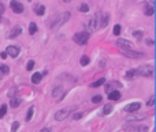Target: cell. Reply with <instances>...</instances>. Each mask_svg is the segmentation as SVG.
<instances>
[{
    "mask_svg": "<svg viewBox=\"0 0 156 132\" xmlns=\"http://www.w3.org/2000/svg\"><path fill=\"white\" fill-rule=\"evenodd\" d=\"M70 18H71V14L69 12V11L61 12V14L58 15L56 18H55V19L52 21V23H51V29L56 30V29H59L62 25H64V23H66V22H67Z\"/></svg>",
    "mask_w": 156,
    "mask_h": 132,
    "instance_id": "cell-1",
    "label": "cell"
},
{
    "mask_svg": "<svg viewBox=\"0 0 156 132\" xmlns=\"http://www.w3.org/2000/svg\"><path fill=\"white\" fill-rule=\"evenodd\" d=\"M100 19H101V12H97V14L90 18L88 22H86V29L89 32L88 33H92V32H96L100 29Z\"/></svg>",
    "mask_w": 156,
    "mask_h": 132,
    "instance_id": "cell-2",
    "label": "cell"
},
{
    "mask_svg": "<svg viewBox=\"0 0 156 132\" xmlns=\"http://www.w3.org/2000/svg\"><path fill=\"white\" fill-rule=\"evenodd\" d=\"M89 38H90V33L81 32V33H75L74 37H73V41L75 44H78V45H85L89 41Z\"/></svg>",
    "mask_w": 156,
    "mask_h": 132,
    "instance_id": "cell-3",
    "label": "cell"
},
{
    "mask_svg": "<svg viewBox=\"0 0 156 132\" xmlns=\"http://www.w3.org/2000/svg\"><path fill=\"white\" fill-rule=\"evenodd\" d=\"M74 109H75V106H70V108H64L62 110H58V113L55 114V120L56 121H63L64 118L69 117V114L74 110Z\"/></svg>",
    "mask_w": 156,
    "mask_h": 132,
    "instance_id": "cell-4",
    "label": "cell"
},
{
    "mask_svg": "<svg viewBox=\"0 0 156 132\" xmlns=\"http://www.w3.org/2000/svg\"><path fill=\"white\" fill-rule=\"evenodd\" d=\"M123 129L126 132H148L147 125H137V124H128L123 127Z\"/></svg>",
    "mask_w": 156,
    "mask_h": 132,
    "instance_id": "cell-5",
    "label": "cell"
},
{
    "mask_svg": "<svg viewBox=\"0 0 156 132\" xmlns=\"http://www.w3.org/2000/svg\"><path fill=\"white\" fill-rule=\"evenodd\" d=\"M137 74L141 76H145V78H152L153 76V67L152 65H141V67L137 70Z\"/></svg>",
    "mask_w": 156,
    "mask_h": 132,
    "instance_id": "cell-6",
    "label": "cell"
},
{
    "mask_svg": "<svg viewBox=\"0 0 156 132\" xmlns=\"http://www.w3.org/2000/svg\"><path fill=\"white\" fill-rule=\"evenodd\" d=\"M10 7L14 11L15 14H22L23 12V4L19 3L18 0H11L10 1Z\"/></svg>",
    "mask_w": 156,
    "mask_h": 132,
    "instance_id": "cell-7",
    "label": "cell"
},
{
    "mask_svg": "<svg viewBox=\"0 0 156 132\" xmlns=\"http://www.w3.org/2000/svg\"><path fill=\"white\" fill-rule=\"evenodd\" d=\"M117 45L121 48L122 50H131V49H133V44H131L129 39H122V38H119V39L117 41Z\"/></svg>",
    "mask_w": 156,
    "mask_h": 132,
    "instance_id": "cell-8",
    "label": "cell"
},
{
    "mask_svg": "<svg viewBox=\"0 0 156 132\" xmlns=\"http://www.w3.org/2000/svg\"><path fill=\"white\" fill-rule=\"evenodd\" d=\"M52 97L53 98H58V101H62L64 97V90L62 86H58V87H55L52 91Z\"/></svg>",
    "mask_w": 156,
    "mask_h": 132,
    "instance_id": "cell-9",
    "label": "cell"
},
{
    "mask_svg": "<svg viewBox=\"0 0 156 132\" xmlns=\"http://www.w3.org/2000/svg\"><path fill=\"white\" fill-rule=\"evenodd\" d=\"M140 108H141V104H140V102H131V104H129V105H126V106H125L123 110L128 112V113H133V112L139 110Z\"/></svg>",
    "mask_w": 156,
    "mask_h": 132,
    "instance_id": "cell-10",
    "label": "cell"
},
{
    "mask_svg": "<svg viewBox=\"0 0 156 132\" xmlns=\"http://www.w3.org/2000/svg\"><path fill=\"white\" fill-rule=\"evenodd\" d=\"M125 56H128L129 59H140V57L144 56V53L141 52H136V50H122Z\"/></svg>",
    "mask_w": 156,
    "mask_h": 132,
    "instance_id": "cell-11",
    "label": "cell"
},
{
    "mask_svg": "<svg viewBox=\"0 0 156 132\" xmlns=\"http://www.w3.org/2000/svg\"><path fill=\"white\" fill-rule=\"evenodd\" d=\"M6 53H7V56H12V57H17L18 55H19V48L18 47H8L7 50H6Z\"/></svg>",
    "mask_w": 156,
    "mask_h": 132,
    "instance_id": "cell-12",
    "label": "cell"
},
{
    "mask_svg": "<svg viewBox=\"0 0 156 132\" xmlns=\"http://www.w3.org/2000/svg\"><path fill=\"white\" fill-rule=\"evenodd\" d=\"M21 33H22V29L19 27V26H15V27L10 32V34H8V38H17Z\"/></svg>",
    "mask_w": 156,
    "mask_h": 132,
    "instance_id": "cell-13",
    "label": "cell"
},
{
    "mask_svg": "<svg viewBox=\"0 0 156 132\" xmlns=\"http://www.w3.org/2000/svg\"><path fill=\"white\" fill-rule=\"evenodd\" d=\"M108 98L112 101H119L121 100V93H119L118 90H112V91L108 93Z\"/></svg>",
    "mask_w": 156,
    "mask_h": 132,
    "instance_id": "cell-14",
    "label": "cell"
},
{
    "mask_svg": "<svg viewBox=\"0 0 156 132\" xmlns=\"http://www.w3.org/2000/svg\"><path fill=\"white\" fill-rule=\"evenodd\" d=\"M108 21H110V15L108 14H101V19H100V27H107L108 25Z\"/></svg>",
    "mask_w": 156,
    "mask_h": 132,
    "instance_id": "cell-15",
    "label": "cell"
},
{
    "mask_svg": "<svg viewBox=\"0 0 156 132\" xmlns=\"http://www.w3.org/2000/svg\"><path fill=\"white\" fill-rule=\"evenodd\" d=\"M34 12L39 15V16H43L44 12H45V7H44L43 4H37L34 7Z\"/></svg>",
    "mask_w": 156,
    "mask_h": 132,
    "instance_id": "cell-16",
    "label": "cell"
},
{
    "mask_svg": "<svg viewBox=\"0 0 156 132\" xmlns=\"http://www.w3.org/2000/svg\"><path fill=\"white\" fill-rule=\"evenodd\" d=\"M41 78H43V75H41L40 72H36V74H33V76H32V82L34 83V85H39V83L41 82Z\"/></svg>",
    "mask_w": 156,
    "mask_h": 132,
    "instance_id": "cell-17",
    "label": "cell"
},
{
    "mask_svg": "<svg viewBox=\"0 0 156 132\" xmlns=\"http://www.w3.org/2000/svg\"><path fill=\"white\" fill-rule=\"evenodd\" d=\"M137 75H139V74H137V70H134V68H133V70H129V71L126 72V78L128 79H133Z\"/></svg>",
    "mask_w": 156,
    "mask_h": 132,
    "instance_id": "cell-18",
    "label": "cell"
},
{
    "mask_svg": "<svg viewBox=\"0 0 156 132\" xmlns=\"http://www.w3.org/2000/svg\"><path fill=\"white\" fill-rule=\"evenodd\" d=\"M21 102H22L21 98H11V100H10V105H11L12 108L19 106V105H21Z\"/></svg>",
    "mask_w": 156,
    "mask_h": 132,
    "instance_id": "cell-19",
    "label": "cell"
},
{
    "mask_svg": "<svg viewBox=\"0 0 156 132\" xmlns=\"http://www.w3.org/2000/svg\"><path fill=\"white\" fill-rule=\"evenodd\" d=\"M153 12H155V8L151 7V6H145V10H144V14L148 15V16H152Z\"/></svg>",
    "mask_w": 156,
    "mask_h": 132,
    "instance_id": "cell-20",
    "label": "cell"
},
{
    "mask_svg": "<svg viewBox=\"0 0 156 132\" xmlns=\"http://www.w3.org/2000/svg\"><path fill=\"white\" fill-rule=\"evenodd\" d=\"M0 72H1V75H7L8 72H10V68H8V65L0 64Z\"/></svg>",
    "mask_w": 156,
    "mask_h": 132,
    "instance_id": "cell-21",
    "label": "cell"
},
{
    "mask_svg": "<svg viewBox=\"0 0 156 132\" xmlns=\"http://www.w3.org/2000/svg\"><path fill=\"white\" fill-rule=\"evenodd\" d=\"M115 86H118V87H121V85H119L118 82H111V83H108V85L106 86V90L108 91V93H110V91L114 89V87H115Z\"/></svg>",
    "mask_w": 156,
    "mask_h": 132,
    "instance_id": "cell-22",
    "label": "cell"
},
{
    "mask_svg": "<svg viewBox=\"0 0 156 132\" xmlns=\"http://www.w3.org/2000/svg\"><path fill=\"white\" fill-rule=\"evenodd\" d=\"M36 32H37V25H36L34 22H32V23L29 25V33L33 36V34H36Z\"/></svg>",
    "mask_w": 156,
    "mask_h": 132,
    "instance_id": "cell-23",
    "label": "cell"
},
{
    "mask_svg": "<svg viewBox=\"0 0 156 132\" xmlns=\"http://www.w3.org/2000/svg\"><path fill=\"white\" fill-rule=\"evenodd\" d=\"M6 113H7V105H1L0 106V118H3L4 116H6Z\"/></svg>",
    "mask_w": 156,
    "mask_h": 132,
    "instance_id": "cell-24",
    "label": "cell"
},
{
    "mask_svg": "<svg viewBox=\"0 0 156 132\" xmlns=\"http://www.w3.org/2000/svg\"><path fill=\"white\" fill-rule=\"evenodd\" d=\"M111 112H112V105L111 104L106 105V106L103 108V114H110Z\"/></svg>",
    "mask_w": 156,
    "mask_h": 132,
    "instance_id": "cell-25",
    "label": "cell"
},
{
    "mask_svg": "<svg viewBox=\"0 0 156 132\" xmlns=\"http://www.w3.org/2000/svg\"><path fill=\"white\" fill-rule=\"evenodd\" d=\"M104 83H106V79H104V78H100L99 80H96V82H93V83H92V86H93V87H99V86L104 85Z\"/></svg>",
    "mask_w": 156,
    "mask_h": 132,
    "instance_id": "cell-26",
    "label": "cell"
},
{
    "mask_svg": "<svg viewBox=\"0 0 156 132\" xmlns=\"http://www.w3.org/2000/svg\"><path fill=\"white\" fill-rule=\"evenodd\" d=\"M89 63H90V59H89L88 56H82L81 57V65H84V67H85V65H88Z\"/></svg>",
    "mask_w": 156,
    "mask_h": 132,
    "instance_id": "cell-27",
    "label": "cell"
},
{
    "mask_svg": "<svg viewBox=\"0 0 156 132\" xmlns=\"http://www.w3.org/2000/svg\"><path fill=\"white\" fill-rule=\"evenodd\" d=\"M78 10L81 11V12H88V11H89V6L86 3H82L81 6L78 7Z\"/></svg>",
    "mask_w": 156,
    "mask_h": 132,
    "instance_id": "cell-28",
    "label": "cell"
},
{
    "mask_svg": "<svg viewBox=\"0 0 156 132\" xmlns=\"http://www.w3.org/2000/svg\"><path fill=\"white\" fill-rule=\"evenodd\" d=\"M33 112H34V108H29V110H28V116H26V121H30L32 120V116H33Z\"/></svg>",
    "mask_w": 156,
    "mask_h": 132,
    "instance_id": "cell-29",
    "label": "cell"
},
{
    "mask_svg": "<svg viewBox=\"0 0 156 132\" xmlns=\"http://www.w3.org/2000/svg\"><path fill=\"white\" fill-rule=\"evenodd\" d=\"M121 25H115L114 26V36H119L121 34Z\"/></svg>",
    "mask_w": 156,
    "mask_h": 132,
    "instance_id": "cell-30",
    "label": "cell"
},
{
    "mask_svg": "<svg viewBox=\"0 0 156 132\" xmlns=\"http://www.w3.org/2000/svg\"><path fill=\"white\" fill-rule=\"evenodd\" d=\"M33 68H34V61H33V60H29L28 64H26V70H28V71H32Z\"/></svg>",
    "mask_w": 156,
    "mask_h": 132,
    "instance_id": "cell-31",
    "label": "cell"
},
{
    "mask_svg": "<svg viewBox=\"0 0 156 132\" xmlns=\"http://www.w3.org/2000/svg\"><path fill=\"white\" fill-rule=\"evenodd\" d=\"M101 100H103V97H101V95H95L92 101L95 102V104H99V102H101Z\"/></svg>",
    "mask_w": 156,
    "mask_h": 132,
    "instance_id": "cell-32",
    "label": "cell"
},
{
    "mask_svg": "<svg viewBox=\"0 0 156 132\" xmlns=\"http://www.w3.org/2000/svg\"><path fill=\"white\" fill-rule=\"evenodd\" d=\"M18 128H19V123L15 121L14 124H12V127H11V132H17Z\"/></svg>",
    "mask_w": 156,
    "mask_h": 132,
    "instance_id": "cell-33",
    "label": "cell"
},
{
    "mask_svg": "<svg viewBox=\"0 0 156 132\" xmlns=\"http://www.w3.org/2000/svg\"><path fill=\"white\" fill-rule=\"evenodd\" d=\"M133 36H134L137 39H141V38H142V32L137 30V32H134V33H133Z\"/></svg>",
    "mask_w": 156,
    "mask_h": 132,
    "instance_id": "cell-34",
    "label": "cell"
},
{
    "mask_svg": "<svg viewBox=\"0 0 156 132\" xmlns=\"http://www.w3.org/2000/svg\"><path fill=\"white\" fill-rule=\"evenodd\" d=\"M153 104H155V98H153V97H151V98H149V101H148V106H153Z\"/></svg>",
    "mask_w": 156,
    "mask_h": 132,
    "instance_id": "cell-35",
    "label": "cell"
},
{
    "mask_svg": "<svg viewBox=\"0 0 156 132\" xmlns=\"http://www.w3.org/2000/svg\"><path fill=\"white\" fill-rule=\"evenodd\" d=\"M82 117V113H75L74 114V120H79Z\"/></svg>",
    "mask_w": 156,
    "mask_h": 132,
    "instance_id": "cell-36",
    "label": "cell"
},
{
    "mask_svg": "<svg viewBox=\"0 0 156 132\" xmlns=\"http://www.w3.org/2000/svg\"><path fill=\"white\" fill-rule=\"evenodd\" d=\"M145 42L148 44L149 47H152V45H153V41H152V39H151V38H147V39H145Z\"/></svg>",
    "mask_w": 156,
    "mask_h": 132,
    "instance_id": "cell-37",
    "label": "cell"
},
{
    "mask_svg": "<svg viewBox=\"0 0 156 132\" xmlns=\"http://www.w3.org/2000/svg\"><path fill=\"white\" fill-rule=\"evenodd\" d=\"M4 12V4L0 1V14H3Z\"/></svg>",
    "mask_w": 156,
    "mask_h": 132,
    "instance_id": "cell-38",
    "label": "cell"
},
{
    "mask_svg": "<svg viewBox=\"0 0 156 132\" xmlns=\"http://www.w3.org/2000/svg\"><path fill=\"white\" fill-rule=\"evenodd\" d=\"M0 57L1 59H7V53L6 52H0Z\"/></svg>",
    "mask_w": 156,
    "mask_h": 132,
    "instance_id": "cell-39",
    "label": "cell"
},
{
    "mask_svg": "<svg viewBox=\"0 0 156 132\" xmlns=\"http://www.w3.org/2000/svg\"><path fill=\"white\" fill-rule=\"evenodd\" d=\"M41 132H51V128H43Z\"/></svg>",
    "mask_w": 156,
    "mask_h": 132,
    "instance_id": "cell-40",
    "label": "cell"
},
{
    "mask_svg": "<svg viewBox=\"0 0 156 132\" xmlns=\"http://www.w3.org/2000/svg\"><path fill=\"white\" fill-rule=\"evenodd\" d=\"M64 3H69V1H71V0H63Z\"/></svg>",
    "mask_w": 156,
    "mask_h": 132,
    "instance_id": "cell-41",
    "label": "cell"
},
{
    "mask_svg": "<svg viewBox=\"0 0 156 132\" xmlns=\"http://www.w3.org/2000/svg\"><path fill=\"white\" fill-rule=\"evenodd\" d=\"M0 79H3V75H1V72H0Z\"/></svg>",
    "mask_w": 156,
    "mask_h": 132,
    "instance_id": "cell-42",
    "label": "cell"
},
{
    "mask_svg": "<svg viewBox=\"0 0 156 132\" xmlns=\"http://www.w3.org/2000/svg\"><path fill=\"white\" fill-rule=\"evenodd\" d=\"M0 22H1V14H0Z\"/></svg>",
    "mask_w": 156,
    "mask_h": 132,
    "instance_id": "cell-43",
    "label": "cell"
},
{
    "mask_svg": "<svg viewBox=\"0 0 156 132\" xmlns=\"http://www.w3.org/2000/svg\"><path fill=\"white\" fill-rule=\"evenodd\" d=\"M28 1H32V0H28Z\"/></svg>",
    "mask_w": 156,
    "mask_h": 132,
    "instance_id": "cell-44",
    "label": "cell"
}]
</instances>
